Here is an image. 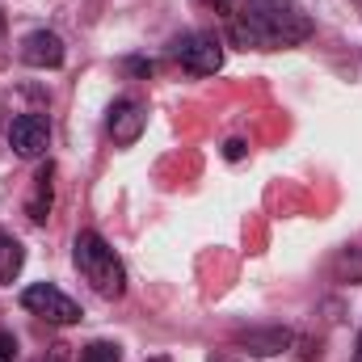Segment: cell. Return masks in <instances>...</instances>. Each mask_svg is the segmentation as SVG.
Masks as SVG:
<instances>
[{
	"label": "cell",
	"instance_id": "cell-1",
	"mask_svg": "<svg viewBox=\"0 0 362 362\" xmlns=\"http://www.w3.org/2000/svg\"><path fill=\"white\" fill-rule=\"evenodd\" d=\"M232 42L236 47H257V51H278L295 47L312 34V17L295 0H240V8L228 17Z\"/></svg>",
	"mask_w": 362,
	"mask_h": 362
},
{
	"label": "cell",
	"instance_id": "cell-2",
	"mask_svg": "<svg viewBox=\"0 0 362 362\" xmlns=\"http://www.w3.org/2000/svg\"><path fill=\"white\" fill-rule=\"evenodd\" d=\"M72 257H76V270L85 274V282H89L101 299H122L127 295V270H122L118 253L97 232H81L76 236Z\"/></svg>",
	"mask_w": 362,
	"mask_h": 362
},
{
	"label": "cell",
	"instance_id": "cell-3",
	"mask_svg": "<svg viewBox=\"0 0 362 362\" xmlns=\"http://www.w3.org/2000/svg\"><path fill=\"white\" fill-rule=\"evenodd\" d=\"M21 308L34 312V316H42V320H51V325H76V320H81V303L68 299V295H64L59 286H51V282L25 286V291H21Z\"/></svg>",
	"mask_w": 362,
	"mask_h": 362
},
{
	"label": "cell",
	"instance_id": "cell-4",
	"mask_svg": "<svg viewBox=\"0 0 362 362\" xmlns=\"http://www.w3.org/2000/svg\"><path fill=\"white\" fill-rule=\"evenodd\" d=\"M173 55L181 59V68H185L189 76H215V72L223 68V42H219L215 34H202V30L177 38Z\"/></svg>",
	"mask_w": 362,
	"mask_h": 362
},
{
	"label": "cell",
	"instance_id": "cell-5",
	"mask_svg": "<svg viewBox=\"0 0 362 362\" xmlns=\"http://www.w3.org/2000/svg\"><path fill=\"white\" fill-rule=\"evenodd\" d=\"M8 148H13L17 156H25V160L42 156V152L51 148V122H47L42 114H21V118H13V127H8Z\"/></svg>",
	"mask_w": 362,
	"mask_h": 362
},
{
	"label": "cell",
	"instance_id": "cell-6",
	"mask_svg": "<svg viewBox=\"0 0 362 362\" xmlns=\"http://www.w3.org/2000/svg\"><path fill=\"white\" fill-rule=\"evenodd\" d=\"M105 127H110L114 144L131 148V144L144 135V127H148V110H144L135 97H122V101H114V105H110V118H105Z\"/></svg>",
	"mask_w": 362,
	"mask_h": 362
},
{
	"label": "cell",
	"instance_id": "cell-7",
	"mask_svg": "<svg viewBox=\"0 0 362 362\" xmlns=\"http://www.w3.org/2000/svg\"><path fill=\"white\" fill-rule=\"evenodd\" d=\"M21 64H30V68H59V64H64V38L51 34V30L25 34V42H21Z\"/></svg>",
	"mask_w": 362,
	"mask_h": 362
},
{
	"label": "cell",
	"instance_id": "cell-8",
	"mask_svg": "<svg viewBox=\"0 0 362 362\" xmlns=\"http://www.w3.org/2000/svg\"><path fill=\"white\" fill-rule=\"evenodd\" d=\"M291 341H295V337H291V329H253V333H245V337H240L245 354H257V358L282 354Z\"/></svg>",
	"mask_w": 362,
	"mask_h": 362
},
{
	"label": "cell",
	"instance_id": "cell-9",
	"mask_svg": "<svg viewBox=\"0 0 362 362\" xmlns=\"http://www.w3.org/2000/svg\"><path fill=\"white\" fill-rule=\"evenodd\" d=\"M55 165H42L38 169V177H34V198H30V206H25V215L34 219V223H47V215H51V202H55Z\"/></svg>",
	"mask_w": 362,
	"mask_h": 362
},
{
	"label": "cell",
	"instance_id": "cell-10",
	"mask_svg": "<svg viewBox=\"0 0 362 362\" xmlns=\"http://www.w3.org/2000/svg\"><path fill=\"white\" fill-rule=\"evenodd\" d=\"M25 266V249H21V240L17 236H8V232H0V282H13L17 274Z\"/></svg>",
	"mask_w": 362,
	"mask_h": 362
},
{
	"label": "cell",
	"instance_id": "cell-11",
	"mask_svg": "<svg viewBox=\"0 0 362 362\" xmlns=\"http://www.w3.org/2000/svg\"><path fill=\"white\" fill-rule=\"evenodd\" d=\"M81 362H122V350L114 341H89L81 350Z\"/></svg>",
	"mask_w": 362,
	"mask_h": 362
},
{
	"label": "cell",
	"instance_id": "cell-12",
	"mask_svg": "<svg viewBox=\"0 0 362 362\" xmlns=\"http://www.w3.org/2000/svg\"><path fill=\"white\" fill-rule=\"evenodd\" d=\"M13 358H17V337L0 329V362H13Z\"/></svg>",
	"mask_w": 362,
	"mask_h": 362
},
{
	"label": "cell",
	"instance_id": "cell-13",
	"mask_svg": "<svg viewBox=\"0 0 362 362\" xmlns=\"http://www.w3.org/2000/svg\"><path fill=\"white\" fill-rule=\"evenodd\" d=\"M223 156H228V160H240V156H245V139H228V144H223Z\"/></svg>",
	"mask_w": 362,
	"mask_h": 362
},
{
	"label": "cell",
	"instance_id": "cell-14",
	"mask_svg": "<svg viewBox=\"0 0 362 362\" xmlns=\"http://www.w3.org/2000/svg\"><path fill=\"white\" fill-rule=\"evenodd\" d=\"M206 4H211L215 13H223V17H232V13L240 8V0H206Z\"/></svg>",
	"mask_w": 362,
	"mask_h": 362
},
{
	"label": "cell",
	"instance_id": "cell-15",
	"mask_svg": "<svg viewBox=\"0 0 362 362\" xmlns=\"http://www.w3.org/2000/svg\"><path fill=\"white\" fill-rule=\"evenodd\" d=\"M131 72H139V76H148V72H152V64H148V59H131Z\"/></svg>",
	"mask_w": 362,
	"mask_h": 362
},
{
	"label": "cell",
	"instance_id": "cell-16",
	"mask_svg": "<svg viewBox=\"0 0 362 362\" xmlns=\"http://www.w3.org/2000/svg\"><path fill=\"white\" fill-rule=\"evenodd\" d=\"M51 362H68V346H51Z\"/></svg>",
	"mask_w": 362,
	"mask_h": 362
},
{
	"label": "cell",
	"instance_id": "cell-17",
	"mask_svg": "<svg viewBox=\"0 0 362 362\" xmlns=\"http://www.w3.org/2000/svg\"><path fill=\"white\" fill-rule=\"evenodd\" d=\"M354 362H362V333H358V346H354Z\"/></svg>",
	"mask_w": 362,
	"mask_h": 362
},
{
	"label": "cell",
	"instance_id": "cell-18",
	"mask_svg": "<svg viewBox=\"0 0 362 362\" xmlns=\"http://www.w3.org/2000/svg\"><path fill=\"white\" fill-rule=\"evenodd\" d=\"M0 38H4V17H0Z\"/></svg>",
	"mask_w": 362,
	"mask_h": 362
},
{
	"label": "cell",
	"instance_id": "cell-19",
	"mask_svg": "<svg viewBox=\"0 0 362 362\" xmlns=\"http://www.w3.org/2000/svg\"><path fill=\"white\" fill-rule=\"evenodd\" d=\"M358 8H362V0H358Z\"/></svg>",
	"mask_w": 362,
	"mask_h": 362
}]
</instances>
